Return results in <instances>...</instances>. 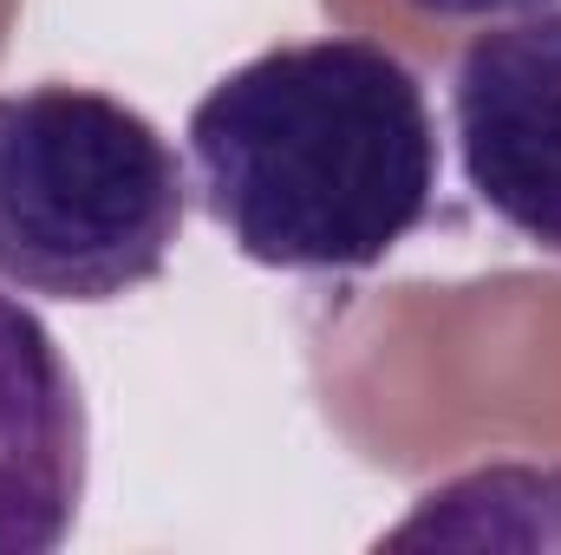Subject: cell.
I'll return each instance as SVG.
<instances>
[{
    "mask_svg": "<svg viewBox=\"0 0 561 555\" xmlns=\"http://www.w3.org/2000/svg\"><path fill=\"white\" fill-rule=\"evenodd\" d=\"M190 157L138 105L39 79L0 92V281L112 307L170 269L190 223Z\"/></svg>",
    "mask_w": 561,
    "mask_h": 555,
    "instance_id": "7a4b0ae2",
    "label": "cell"
},
{
    "mask_svg": "<svg viewBox=\"0 0 561 555\" xmlns=\"http://www.w3.org/2000/svg\"><path fill=\"white\" fill-rule=\"evenodd\" d=\"M92 477L85 386L59 333L0 294V555H53L79 530Z\"/></svg>",
    "mask_w": 561,
    "mask_h": 555,
    "instance_id": "277c9868",
    "label": "cell"
},
{
    "mask_svg": "<svg viewBox=\"0 0 561 555\" xmlns=\"http://www.w3.org/2000/svg\"><path fill=\"white\" fill-rule=\"evenodd\" d=\"M196 209L275 275H366L437 209L419 66L366 33L280 39L229 66L183 125Z\"/></svg>",
    "mask_w": 561,
    "mask_h": 555,
    "instance_id": "6da1fadb",
    "label": "cell"
},
{
    "mask_svg": "<svg viewBox=\"0 0 561 555\" xmlns=\"http://www.w3.org/2000/svg\"><path fill=\"white\" fill-rule=\"evenodd\" d=\"M444 99L470 203L561 262V0L483 20L457 46Z\"/></svg>",
    "mask_w": 561,
    "mask_h": 555,
    "instance_id": "3957f363",
    "label": "cell"
},
{
    "mask_svg": "<svg viewBox=\"0 0 561 555\" xmlns=\"http://www.w3.org/2000/svg\"><path fill=\"white\" fill-rule=\"evenodd\" d=\"M431 20H503V13H529V7H556V0H412Z\"/></svg>",
    "mask_w": 561,
    "mask_h": 555,
    "instance_id": "5b68a950",
    "label": "cell"
}]
</instances>
